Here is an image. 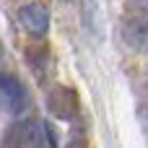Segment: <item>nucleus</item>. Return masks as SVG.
<instances>
[{"label":"nucleus","instance_id":"nucleus-1","mask_svg":"<svg viewBox=\"0 0 148 148\" xmlns=\"http://www.w3.org/2000/svg\"><path fill=\"white\" fill-rule=\"evenodd\" d=\"M122 42L127 49H133L135 55H148V18L143 16H133L122 23L120 29Z\"/></svg>","mask_w":148,"mask_h":148},{"label":"nucleus","instance_id":"nucleus-2","mask_svg":"<svg viewBox=\"0 0 148 148\" xmlns=\"http://www.w3.org/2000/svg\"><path fill=\"white\" fill-rule=\"evenodd\" d=\"M47 107L55 117L60 120H73L75 109H78V99H75V91L68 88V86H55L47 96Z\"/></svg>","mask_w":148,"mask_h":148},{"label":"nucleus","instance_id":"nucleus-3","mask_svg":"<svg viewBox=\"0 0 148 148\" xmlns=\"http://www.w3.org/2000/svg\"><path fill=\"white\" fill-rule=\"evenodd\" d=\"M18 21H21V26H23L29 34H34V36H42V34H47V29H49V13H47L44 5H39V3H26V5H21V8H18Z\"/></svg>","mask_w":148,"mask_h":148},{"label":"nucleus","instance_id":"nucleus-4","mask_svg":"<svg viewBox=\"0 0 148 148\" xmlns=\"http://www.w3.org/2000/svg\"><path fill=\"white\" fill-rule=\"evenodd\" d=\"M10 143H13V148H44L42 146L39 127H36L34 122H21V125L13 130Z\"/></svg>","mask_w":148,"mask_h":148},{"label":"nucleus","instance_id":"nucleus-5","mask_svg":"<svg viewBox=\"0 0 148 148\" xmlns=\"http://www.w3.org/2000/svg\"><path fill=\"white\" fill-rule=\"evenodd\" d=\"M0 91L8 96V101H10V107H13V109H21V104H23V91H21V86H18V81H16V78L0 75Z\"/></svg>","mask_w":148,"mask_h":148},{"label":"nucleus","instance_id":"nucleus-6","mask_svg":"<svg viewBox=\"0 0 148 148\" xmlns=\"http://www.w3.org/2000/svg\"><path fill=\"white\" fill-rule=\"evenodd\" d=\"M99 8H96V0H83V23L88 31H96L99 34Z\"/></svg>","mask_w":148,"mask_h":148},{"label":"nucleus","instance_id":"nucleus-7","mask_svg":"<svg viewBox=\"0 0 148 148\" xmlns=\"http://www.w3.org/2000/svg\"><path fill=\"white\" fill-rule=\"evenodd\" d=\"M68 148H88L86 138H83V133H73V135H70V143H68Z\"/></svg>","mask_w":148,"mask_h":148},{"label":"nucleus","instance_id":"nucleus-8","mask_svg":"<svg viewBox=\"0 0 148 148\" xmlns=\"http://www.w3.org/2000/svg\"><path fill=\"white\" fill-rule=\"evenodd\" d=\"M130 8L138 10L140 16H148V0H135V3H130Z\"/></svg>","mask_w":148,"mask_h":148},{"label":"nucleus","instance_id":"nucleus-9","mask_svg":"<svg viewBox=\"0 0 148 148\" xmlns=\"http://www.w3.org/2000/svg\"><path fill=\"white\" fill-rule=\"evenodd\" d=\"M0 57H3V44H0Z\"/></svg>","mask_w":148,"mask_h":148}]
</instances>
